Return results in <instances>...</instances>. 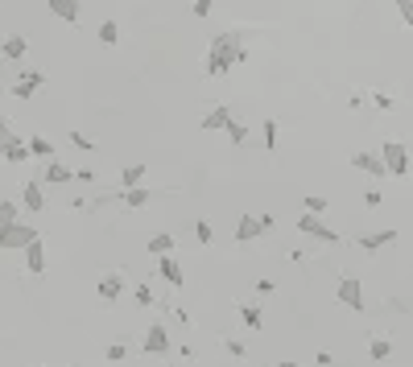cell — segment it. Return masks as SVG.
Instances as JSON below:
<instances>
[{
	"instance_id": "6da1fadb",
	"label": "cell",
	"mask_w": 413,
	"mask_h": 367,
	"mask_svg": "<svg viewBox=\"0 0 413 367\" xmlns=\"http://www.w3.org/2000/svg\"><path fill=\"white\" fill-rule=\"evenodd\" d=\"M244 58H248V50H244V37H240V33H232V29H228V33H215L211 45H207V74L219 78V74L236 70Z\"/></svg>"
},
{
	"instance_id": "7a4b0ae2",
	"label": "cell",
	"mask_w": 413,
	"mask_h": 367,
	"mask_svg": "<svg viewBox=\"0 0 413 367\" xmlns=\"http://www.w3.org/2000/svg\"><path fill=\"white\" fill-rule=\"evenodd\" d=\"M41 231L33 227V223H25V219H17V223H8V227H0V252H21L25 244H33Z\"/></svg>"
},
{
	"instance_id": "3957f363",
	"label": "cell",
	"mask_w": 413,
	"mask_h": 367,
	"mask_svg": "<svg viewBox=\"0 0 413 367\" xmlns=\"http://www.w3.org/2000/svg\"><path fill=\"white\" fill-rule=\"evenodd\" d=\"M298 231H302V235H310V240H319V244H339V240H343L335 227H327V223H323V215H306V211L298 215Z\"/></svg>"
},
{
	"instance_id": "277c9868",
	"label": "cell",
	"mask_w": 413,
	"mask_h": 367,
	"mask_svg": "<svg viewBox=\"0 0 413 367\" xmlns=\"http://www.w3.org/2000/svg\"><path fill=\"white\" fill-rule=\"evenodd\" d=\"M335 302L360 314V310H364V285H360V277H352V273L339 277V285H335Z\"/></svg>"
},
{
	"instance_id": "5b68a950",
	"label": "cell",
	"mask_w": 413,
	"mask_h": 367,
	"mask_svg": "<svg viewBox=\"0 0 413 367\" xmlns=\"http://www.w3.org/2000/svg\"><path fill=\"white\" fill-rule=\"evenodd\" d=\"M381 161H385V169H389L393 178H405V174H410V149H405V145H397V140H385Z\"/></svg>"
},
{
	"instance_id": "8992f818",
	"label": "cell",
	"mask_w": 413,
	"mask_h": 367,
	"mask_svg": "<svg viewBox=\"0 0 413 367\" xmlns=\"http://www.w3.org/2000/svg\"><path fill=\"white\" fill-rule=\"evenodd\" d=\"M141 351H145V355H170V351H174L170 331H165L161 322H153V326L145 331V339H141Z\"/></svg>"
},
{
	"instance_id": "52a82bcc",
	"label": "cell",
	"mask_w": 413,
	"mask_h": 367,
	"mask_svg": "<svg viewBox=\"0 0 413 367\" xmlns=\"http://www.w3.org/2000/svg\"><path fill=\"white\" fill-rule=\"evenodd\" d=\"M37 87H46V70H25V74H17V83H12V99H33V91Z\"/></svg>"
},
{
	"instance_id": "ba28073f",
	"label": "cell",
	"mask_w": 413,
	"mask_h": 367,
	"mask_svg": "<svg viewBox=\"0 0 413 367\" xmlns=\"http://www.w3.org/2000/svg\"><path fill=\"white\" fill-rule=\"evenodd\" d=\"M356 244H360L364 252H385V248H393V244H397V231H393V227H381V231L356 235Z\"/></svg>"
},
{
	"instance_id": "9c48e42d",
	"label": "cell",
	"mask_w": 413,
	"mask_h": 367,
	"mask_svg": "<svg viewBox=\"0 0 413 367\" xmlns=\"http://www.w3.org/2000/svg\"><path fill=\"white\" fill-rule=\"evenodd\" d=\"M228 124H232V107H228V103H215V107L199 120V128H203V132H223Z\"/></svg>"
},
{
	"instance_id": "30bf717a",
	"label": "cell",
	"mask_w": 413,
	"mask_h": 367,
	"mask_svg": "<svg viewBox=\"0 0 413 367\" xmlns=\"http://www.w3.org/2000/svg\"><path fill=\"white\" fill-rule=\"evenodd\" d=\"M21 252H25V273L41 277V273H46V244H41V235H37L33 244H25Z\"/></svg>"
},
{
	"instance_id": "8fae6325",
	"label": "cell",
	"mask_w": 413,
	"mask_h": 367,
	"mask_svg": "<svg viewBox=\"0 0 413 367\" xmlns=\"http://www.w3.org/2000/svg\"><path fill=\"white\" fill-rule=\"evenodd\" d=\"M157 273H161V281L165 285H174V289H182L186 285V273H182V264L165 252V256H157Z\"/></svg>"
},
{
	"instance_id": "7c38bea8",
	"label": "cell",
	"mask_w": 413,
	"mask_h": 367,
	"mask_svg": "<svg viewBox=\"0 0 413 367\" xmlns=\"http://www.w3.org/2000/svg\"><path fill=\"white\" fill-rule=\"evenodd\" d=\"M0 54H4L8 62H21V58L29 54V37H25V33H8V37L0 41Z\"/></svg>"
},
{
	"instance_id": "4fadbf2b",
	"label": "cell",
	"mask_w": 413,
	"mask_h": 367,
	"mask_svg": "<svg viewBox=\"0 0 413 367\" xmlns=\"http://www.w3.org/2000/svg\"><path fill=\"white\" fill-rule=\"evenodd\" d=\"M352 165H356V169H364V174H372V178H389V169H385L381 153H352Z\"/></svg>"
},
{
	"instance_id": "5bb4252c",
	"label": "cell",
	"mask_w": 413,
	"mask_h": 367,
	"mask_svg": "<svg viewBox=\"0 0 413 367\" xmlns=\"http://www.w3.org/2000/svg\"><path fill=\"white\" fill-rule=\"evenodd\" d=\"M62 182H74V169H66L62 161H46V169H41V186H62Z\"/></svg>"
},
{
	"instance_id": "9a60e30c",
	"label": "cell",
	"mask_w": 413,
	"mask_h": 367,
	"mask_svg": "<svg viewBox=\"0 0 413 367\" xmlns=\"http://www.w3.org/2000/svg\"><path fill=\"white\" fill-rule=\"evenodd\" d=\"M99 297L112 306V302H120L124 297V273H108V277H99Z\"/></svg>"
},
{
	"instance_id": "2e32d148",
	"label": "cell",
	"mask_w": 413,
	"mask_h": 367,
	"mask_svg": "<svg viewBox=\"0 0 413 367\" xmlns=\"http://www.w3.org/2000/svg\"><path fill=\"white\" fill-rule=\"evenodd\" d=\"M46 4H50V12H54L58 21H66V25H79V17H83L79 0H46Z\"/></svg>"
},
{
	"instance_id": "e0dca14e",
	"label": "cell",
	"mask_w": 413,
	"mask_h": 367,
	"mask_svg": "<svg viewBox=\"0 0 413 367\" xmlns=\"http://www.w3.org/2000/svg\"><path fill=\"white\" fill-rule=\"evenodd\" d=\"M21 202H25V211H46V194H41V182H25L21 186Z\"/></svg>"
},
{
	"instance_id": "ac0fdd59",
	"label": "cell",
	"mask_w": 413,
	"mask_h": 367,
	"mask_svg": "<svg viewBox=\"0 0 413 367\" xmlns=\"http://www.w3.org/2000/svg\"><path fill=\"white\" fill-rule=\"evenodd\" d=\"M120 202L132 207V211H141V207L153 202V190H145V186H128V190H120Z\"/></svg>"
},
{
	"instance_id": "d6986e66",
	"label": "cell",
	"mask_w": 413,
	"mask_h": 367,
	"mask_svg": "<svg viewBox=\"0 0 413 367\" xmlns=\"http://www.w3.org/2000/svg\"><path fill=\"white\" fill-rule=\"evenodd\" d=\"M29 157H33V153H29V140L12 136V140H8V149H4V161H8V165H25Z\"/></svg>"
},
{
	"instance_id": "ffe728a7",
	"label": "cell",
	"mask_w": 413,
	"mask_h": 367,
	"mask_svg": "<svg viewBox=\"0 0 413 367\" xmlns=\"http://www.w3.org/2000/svg\"><path fill=\"white\" fill-rule=\"evenodd\" d=\"M256 235H265L261 223H256V215H240V223H236V240H240V244H252Z\"/></svg>"
},
{
	"instance_id": "44dd1931",
	"label": "cell",
	"mask_w": 413,
	"mask_h": 367,
	"mask_svg": "<svg viewBox=\"0 0 413 367\" xmlns=\"http://www.w3.org/2000/svg\"><path fill=\"white\" fill-rule=\"evenodd\" d=\"M368 355H372V364H389L393 359V339H385V335L368 339Z\"/></svg>"
},
{
	"instance_id": "7402d4cb",
	"label": "cell",
	"mask_w": 413,
	"mask_h": 367,
	"mask_svg": "<svg viewBox=\"0 0 413 367\" xmlns=\"http://www.w3.org/2000/svg\"><path fill=\"white\" fill-rule=\"evenodd\" d=\"M145 174H149V165H128V169H120V190L141 186V182H145Z\"/></svg>"
},
{
	"instance_id": "603a6c76",
	"label": "cell",
	"mask_w": 413,
	"mask_h": 367,
	"mask_svg": "<svg viewBox=\"0 0 413 367\" xmlns=\"http://www.w3.org/2000/svg\"><path fill=\"white\" fill-rule=\"evenodd\" d=\"M149 256H165V252H174V235H165V231H157V235H149Z\"/></svg>"
},
{
	"instance_id": "cb8c5ba5",
	"label": "cell",
	"mask_w": 413,
	"mask_h": 367,
	"mask_svg": "<svg viewBox=\"0 0 413 367\" xmlns=\"http://www.w3.org/2000/svg\"><path fill=\"white\" fill-rule=\"evenodd\" d=\"M240 322H244L248 331H265V318H261V310H256V306H248V302H240Z\"/></svg>"
},
{
	"instance_id": "d4e9b609",
	"label": "cell",
	"mask_w": 413,
	"mask_h": 367,
	"mask_svg": "<svg viewBox=\"0 0 413 367\" xmlns=\"http://www.w3.org/2000/svg\"><path fill=\"white\" fill-rule=\"evenodd\" d=\"M223 136H228V140H232V145H244V140H248V136H252V128H248V124H240V120H236V116H232V124H228V128H223Z\"/></svg>"
},
{
	"instance_id": "484cf974",
	"label": "cell",
	"mask_w": 413,
	"mask_h": 367,
	"mask_svg": "<svg viewBox=\"0 0 413 367\" xmlns=\"http://www.w3.org/2000/svg\"><path fill=\"white\" fill-rule=\"evenodd\" d=\"M29 153L50 161V157H54V140H50V136H29Z\"/></svg>"
},
{
	"instance_id": "4316f807",
	"label": "cell",
	"mask_w": 413,
	"mask_h": 367,
	"mask_svg": "<svg viewBox=\"0 0 413 367\" xmlns=\"http://www.w3.org/2000/svg\"><path fill=\"white\" fill-rule=\"evenodd\" d=\"M17 219H21V202L0 198V227H8V223H17Z\"/></svg>"
},
{
	"instance_id": "83f0119b",
	"label": "cell",
	"mask_w": 413,
	"mask_h": 367,
	"mask_svg": "<svg viewBox=\"0 0 413 367\" xmlns=\"http://www.w3.org/2000/svg\"><path fill=\"white\" fill-rule=\"evenodd\" d=\"M95 37H99L103 45H116V41H120V25H116V21H103V25L95 29Z\"/></svg>"
},
{
	"instance_id": "f1b7e54d",
	"label": "cell",
	"mask_w": 413,
	"mask_h": 367,
	"mask_svg": "<svg viewBox=\"0 0 413 367\" xmlns=\"http://www.w3.org/2000/svg\"><path fill=\"white\" fill-rule=\"evenodd\" d=\"M277 140H281V136H277V120H265V124H261V145L273 153V149H277Z\"/></svg>"
},
{
	"instance_id": "f546056e",
	"label": "cell",
	"mask_w": 413,
	"mask_h": 367,
	"mask_svg": "<svg viewBox=\"0 0 413 367\" xmlns=\"http://www.w3.org/2000/svg\"><path fill=\"white\" fill-rule=\"evenodd\" d=\"M124 359H128V343H108L103 364H124Z\"/></svg>"
},
{
	"instance_id": "4dcf8cb0",
	"label": "cell",
	"mask_w": 413,
	"mask_h": 367,
	"mask_svg": "<svg viewBox=\"0 0 413 367\" xmlns=\"http://www.w3.org/2000/svg\"><path fill=\"white\" fill-rule=\"evenodd\" d=\"M302 207H306V215H323L331 202H327L323 194H306V198H302Z\"/></svg>"
},
{
	"instance_id": "1f68e13d",
	"label": "cell",
	"mask_w": 413,
	"mask_h": 367,
	"mask_svg": "<svg viewBox=\"0 0 413 367\" xmlns=\"http://www.w3.org/2000/svg\"><path fill=\"white\" fill-rule=\"evenodd\" d=\"M66 136H70V145H74L79 153H95V140H91L87 132H66Z\"/></svg>"
},
{
	"instance_id": "d6a6232c",
	"label": "cell",
	"mask_w": 413,
	"mask_h": 367,
	"mask_svg": "<svg viewBox=\"0 0 413 367\" xmlns=\"http://www.w3.org/2000/svg\"><path fill=\"white\" fill-rule=\"evenodd\" d=\"M132 297H137V306H141V310H149V306H153V285H137V289H132Z\"/></svg>"
},
{
	"instance_id": "836d02e7",
	"label": "cell",
	"mask_w": 413,
	"mask_h": 367,
	"mask_svg": "<svg viewBox=\"0 0 413 367\" xmlns=\"http://www.w3.org/2000/svg\"><path fill=\"white\" fill-rule=\"evenodd\" d=\"M194 240H199V244H211V240H215V231H211V223H207V219H199V223H194Z\"/></svg>"
},
{
	"instance_id": "e575fe53",
	"label": "cell",
	"mask_w": 413,
	"mask_h": 367,
	"mask_svg": "<svg viewBox=\"0 0 413 367\" xmlns=\"http://www.w3.org/2000/svg\"><path fill=\"white\" fill-rule=\"evenodd\" d=\"M372 107H381V112H393L397 103H393V95H385V91H376V95H372Z\"/></svg>"
},
{
	"instance_id": "d590c367",
	"label": "cell",
	"mask_w": 413,
	"mask_h": 367,
	"mask_svg": "<svg viewBox=\"0 0 413 367\" xmlns=\"http://www.w3.org/2000/svg\"><path fill=\"white\" fill-rule=\"evenodd\" d=\"M211 8H215V0H194V4H190L194 17H211Z\"/></svg>"
},
{
	"instance_id": "8d00e7d4",
	"label": "cell",
	"mask_w": 413,
	"mask_h": 367,
	"mask_svg": "<svg viewBox=\"0 0 413 367\" xmlns=\"http://www.w3.org/2000/svg\"><path fill=\"white\" fill-rule=\"evenodd\" d=\"M397 12H401V21L413 29V0H397Z\"/></svg>"
},
{
	"instance_id": "74e56055",
	"label": "cell",
	"mask_w": 413,
	"mask_h": 367,
	"mask_svg": "<svg viewBox=\"0 0 413 367\" xmlns=\"http://www.w3.org/2000/svg\"><path fill=\"white\" fill-rule=\"evenodd\" d=\"M223 347H228V355H232V359H244V343H240V339H228Z\"/></svg>"
},
{
	"instance_id": "f35d334b",
	"label": "cell",
	"mask_w": 413,
	"mask_h": 367,
	"mask_svg": "<svg viewBox=\"0 0 413 367\" xmlns=\"http://www.w3.org/2000/svg\"><path fill=\"white\" fill-rule=\"evenodd\" d=\"M8 140H12V128H8V120H0V157H4V149H8Z\"/></svg>"
},
{
	"instance_id": "ab89813d",
	"label": "cell",
	"mask_w": 413,
	"mask_h": 367,
	"mask_svg": "<svg viewBox=\"0 0 413 367\" xmlns=\"http://www.w3.org/2000/svg\"><path fill=\"white\" fill-rule=\"evenodd\" d=\"M381 202H385L381 190H368V194H364V207H381Z\"/></svg>"
},
{
	"instance_id": "60d3db41",
	"label": "cell",
	"mask_w": 413,
	"mask_h": 367,
	"mask_svg": "<svg viewBox=\"0 0 413 367\" xmlns=\"http://www.w3.org/2000/svg\"><path fill=\"white\" fill-rule=\"evenodd\" d=\"M74 182H95V169H74Z\"/></svg>"
},
{
	"instance_id": "b9f144b4",
	"label": "cell",
	"mask_w": 413,
	"mask_h": 367,
	"mask_svg": "<svg viewBox=\"0 0 413 367\" xmlns=\"http://www.w3.org/2000/svg\"><path fill=\"white\" fill-rule=\"evenodd\" d=\"M314 364H319V367H331L335 359H331V351H319V355H314Z\"/></svg>"
},
{
	"instance_id": "7bdbcfd3",
	"label": "cell",
	"mask_w": 413,
	"mask_h": 367,
	"mask_svg": "<svg viewBox=\"0 0 413 367\" xmlns=\"http://www.w3.org/2000/svg\"><path fill=\"white\" fill-rule=\"evenodd\" d=\"M273 367H298V364H294V359H281V364H273Z\"/></svg>"
},
{
	"instance_id": "ee69618b",
	"label": "cell",
	"mask_w": 413,
	"mask_h": 367,
	"mask_svg": "<svg viewBox=\"0 0 413 367\" xmlns=\"http://www.w3.org/2000/svg\"><path fill=\"white\" fill-rule=\"evenodd\" d=\"M331 4H343V0H331Z\"/></svg>"
}]
</instances>
